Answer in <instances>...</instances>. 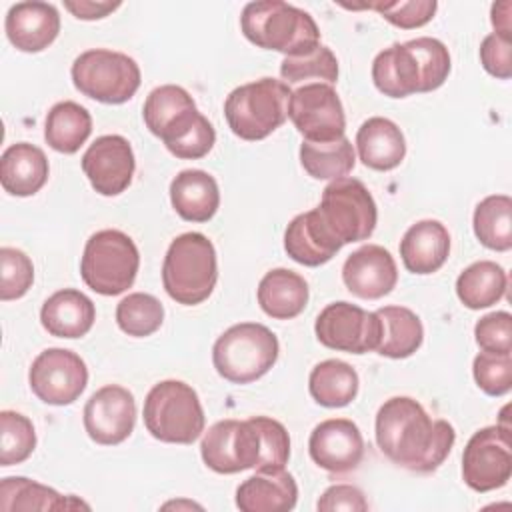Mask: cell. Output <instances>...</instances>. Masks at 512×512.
<instances>
[{
  "mask_svg": "<svg viewBox=\"0 0 512 512\" xmlns=\"http://www.w3.org/2000/svg\"><path fill=\"white\" fill-rule=\"evenodd\" d=\"M374 434L390 462L418 474L438 470L456 442L452 424L442 418L432 420L410 396H394L378 408Z\"/></svg>",
  "mask_w": 512,
  "mask_h": 512,
  "instance_id": "1",
  "label": "cell"
},
{
  "mask_svg": "<svg viewBox=\"0 0 512 512\" xmlns=\"http://www.w3.org/2000/svg\"><path fill=\"white\" fill-rule=\"evenodd\" d=\"M142 116L146 128L176 158H204L216 142L214 126L198 112L194 98L182 86L164 84L154 88L146 96Z\"/></svg>",
  "mask_w": 512,
  "mask_h": 512,
  "instance_id": "2",
  "label": "cell"
},
{
  "mask_svg": "<svg viewBox=\"0 0 512 512\" xmlns=\"http://www.w3.org/2000/svg\"><path fill=\"white\" fill-rule=\"evenodd\" d=\"M240 28L248 42L284 56H304L320 46V30L314 18L280 0H260L244 6Z\"/></svg>",
  "mask_w": 512,
  "mask_h": 512,
  "instance_id": "3",
  "label": "cell"
},
{
  "mask_svg": "<svg viewBox=\"0 0 512 512\" xmlns=\"http://www.w3.org/2000/svg\"><path fill=\"white\" fill-rule=\"evenodd\" d=\"M216 280V250L204 234L184 232L170 242L162 264V284L172 300L196 306L212 294Z\"/></svg>",
  "mask_w": 512,
  "mask_h": 512,
  "instance_id": "4",
  "label": "cell"
},
{
  "mask_svg": "<svg viewBox=\"0 0 512 512\" xmlns=\"http://www.w3.org/2000/svg\"><path fill=\"white\" fill-rule=\"evenodd\" d=\"M276 334L258 322L230 326L212 346L216 372L232 384H250L262 378L278 360Z\"/></svg>",
  "mask_w": 512,
  "mask_h": 512,
  "instance_id": "5",
  "label": "cell"
},
{
  "mask_svg": "<svg viewBox=\"0 0 512 512\" xmlns=\"http://www.w3.org/2000/svg\"><path fill=\"white\" fill-rule=\"evenodd\" d=\"M290 96L292 90L288 84L276 78L242 84L224 102L226 122L242 140H264L286 122Z\"/></svg>",
  "mask_w": 512,
  "mask_h": 512,
  "instance_id": "6",
  "label": "cell"
},
{
  "mask_svg": "<svg viewBox=\"0 0 512 512\" xmlns=\"http://www.w3.org/2000/svg\"><path fill=\"white\" fill-rule=\"evenodd\" d=\"M204 410L196 390L182 380H162L144 400V426L160 442L192 444L204 432Z\"/></svg>",
  "mask_w": 512,
  "mask_h": 512,
  "instance_id": "7",
  "label": "cell"
},
{
  "mask_svg": "<svg viewBox=\"0 0 512 512\" xmlns=\"http://www.w3.org/2000/svg\"><path fill=\"white\" fill-rule=\"evenodd\" d=\"M138 268V248L122 230H100L86 240L80 276L96 294L118 296L126 292L134 284Z\"/></svg>",
  "mask_w": 512,
  "mask_h": 512,
  "instance_id": "8",
  "label": "cell"
},
{
  "mask_svg": "<svg viewBox=\"0 0 512 512\" xmlns=\"http://www.w3.org/2000/svg\"><path fill=\"white\" fill-rule=\"evenodd\" d=\"M76 90L102 104H124L140 88V68L124 52L92 48L82 52L72 64Z\"/></svg>",
  "mask_w": 512,
  "mask_h": 512,
  "instance_id": "9",
  "label": "cell"
},
{
  "mask_svg": "<svg viewBox=\"0 0 512 512\" xmlns=\"http://www.w3.org/2000/svg\"><path fill=\"white\" fill-rule=\"evenodd\" d=\"M322 222L344 246L372 236L378 220V210L368 188L356 178L332 180L316 208Z\"/></svg>",
  "mask_w": 512,
  "mask_h": 512,
  "instance_id": "10",
  "label": "cell"
},
{
  "mask_svg": "<svg viewBox=\"0 0 512 512\" xmlns=\"http://www.w3.org/2000/svg\"><path fill=\"white\" fill-rule=\"evenodd\" d=\"M512 476L510 426L496 424L476 430L462 452V480L474 492H490Z\"/></svg>",
  "mask_w": 512,
  "mask_h": 512,
  "instance_id": "11",
  "label": "cell"
},
{
  "mask_svg": "<svg viewBox=\"0 0 512 512\" xmlns=\"http://www.w3.org/2000/svg\"><path fill=\"white\" fill-rule=\"evenodd\" d=\"M314 332L318 342L330 350L366 354L378 348L382 322L376 312L340 300L320 310Z\"/></svg>",
  "mask_w": 512,
  "mask_h": 512,
  "instance_id": "12",
  "label": "cell"
},
{
  "mask_svg": "<svg viewBox=\"0 0 512 512\" xmlns=\"http://www.w3.org/2000/svg\"><path fill=\"white\" fill-rule=\"evenodd\" d=\"M260 432L254 422L226 418L208 428L200 442L204 464L218 474H238L260 462Z\"/></svg>",
  "mask_w": 512,
  "mask_h": 512,
  "instance_id": "13",
  "label": "cell"
},
{
  "mask_svg": "<svg viewBox=\"0 0 512 512\" xmlns=\"http://www.w3.org/2000/svg\"><path fill=\"white\" fill-rule=\"evenodd\" d=\"M288 118L308 142H334L346 132L340 96L326 82H312L292 90Z\"/></svg>",
  "mask_w": 512,
  "mask_h": 512,
  "instance_id": "14",
  "label": "cell"
},
{
  "mask_svg": "<svg viewBox=\"0 0 512 512\" xmlns=\"http://www.w3.org/2000/svg\"><path fill=\"white\" fill-rule=\"evenodd\" d=\"M28 384L44 404L68 406L86 390L88 368L72 350L46 348L34 358Z\"/></svg>",
  "mask_w": 512,
  "mask_h": 512,
  "instance_id": "15",
  "label": "cell"
},
{
  "mask_svg": "<svg viewBox=\"0 0 512 512\" xmlns=\"http://www.w3.org/2000/svg\"><path fill=\"white\" fill-rule=\"evenodd\" d=\"M136 424V400L118 384L98 388L84 406V430L96 444L116 446L124 442Z\"/></svg>",
  "mask_w": 512,
  "mask_h": 512,
  "instance_id": "16",
  "label": "cell"
},
{
  "mask_svg": "<svg viewBox=\"0 0 512 512\" xmlns=\"http://www.w3.org/2000/svg\"><path fill=\"white\" fill-rule=\"evenodd\" d=\"M136 160L130 142L120 134L96 138L82 156V172L102 196L122 194L134 176Z\"/></svg>",
  "mask_w": 512,
  "mask_h": 512,
  "instance_id": "17",
  "label": "cell"
},
{
  "mask_svg": "<svg viewBox=\"0 0 512 512\" xmlns=\"http://www.w3.org/2000/svg\"><path fill=\"white\" fill-rule=\"evenodd\" d=\"M308 452L314 464L330 474H348L356 470L364 456V438L360 428L348 418H328L314 426Z\"/></svg>",
  "mask_w": 512,
  "mask_h": 512,
  "instance_id": "18",
  "label": "cell"
},
{
  "mask_svg": "<svg viewBox=\"0 0 512 512\" xmlns=\"http://www.w3.org/2000/svg\"><path fill=\"white\" fill-rule=\"evenodd\" d=\"M342 280L350 294L362 300H378L394 290L398 282V268L386 248L366 244L346 258L342 266Z\"/></svg>",
  "mask_w": 512,
  "mask_h": 512,
  "instance_id": "19",
  "label": "cell"
},
{
  "mask_svg": "<svg viewBox=\"0 0 512 512\" xmlns=\"http://www.w3.org/2000/svg\"><path fill=\"white\" fill-rule=\"evenodd\" d=\"M6 36L20 52H42L60 32V14L48 2H18L6 14Z\"/></svg>",
  "mask_w": 512,
  "mask_h": 512,
  "instance_id": "20",
  "label": "cell"
},
{
  "mask_svg": "<svg viewBox=\"0 0 512 512\" xmlns=\"http://www.w3.org/2000/svg\"><path fill=\"white\" fill-rule=\"evenodd\" d=\"M296 502V480L284 468L256 470L236 488V506L242 512H290Z\"/></svg>",
  "mask_w": 512,
  "mask_h": 512,
  "instance_id": "21",
  "label": "cell"
},
{
  "mask_svg": "<svg viewBox=\"0 0 512 512\" xmlns=\"http://www.w3.org/2000/svg\"><path fill=\"white\" fill-rule=\"evenodd\" d=\"M374 86L390 98H406L422 92L424 74L420 60L408 42L392 44L376 54L372 62Z\"/></svg>",
  "mask_w": 512,
  "mask_h": 512,
  "instance_id": "22",
  "label": "cell"
},
{
  "mask_svg": "<svg viewBox=\"0 0 512 512\" xmlns=\"http://www.w3.org/2000/svg\"><path fill=\"white\" fill-rule=\"evenodd\" d=\"M342 248L336 236L318 216L316 208L304 214H298L290 220L284 232V250L288 256L302 266H320L334 258Z\"/></svg>",
  "mask_w": 512,
  "mask_h": 512,
  "instance_id": "23",
  "label": "cell"
},
{
  "mask_svg": "<svg viewBox=\"0 0 512 512\" xmlns=\"http://www.w3.org/2000/svg\"><path fill=\"white\" fill-rule=\"evenodd\" d=\"M450 254V234L438 220L412 224L400 240V256L408 272L432 274L444 266Z\"/></svg>",
  "mask_w": 512,
  "mask_h": 512,
  "instance_id": "24",
  "label": "cell"
},
{
  "mask_svg": "<svg viewBox=\"0 0 512 512\" xmlns=\"http://www.w3.org/2000/svg\"><path fill=\"white\" fill-rule=\"evenodd\" d=\"M96 320L94 302L76 288L54 292L40 310L44 330L56 338H82Z\"/></svg>",
  "mask_w": 512,
  "mask_h": 512,
  "instance_id": "25",
  "label": "cell"
},
{
  "mask_svg": "<svg viewBox=\"0 0 512 512\" xmlns=\"http://www.w3.org/2000/svg\"><path fill=\"white\" fill-rule=\"evenodd\" d=\"M356 150L364 166L388 172L402 164L406 140L402 130L388 118L372 116L356 132Z\"/></svg>",
  "mask_w": 512,
  "mask_h": 512,
  "instance_id": "26",
  "label": "cell"
},
{
  "mask_svg": "<svg viewBox=\"0 0 512 512\" xmlns=\"http://www.w3.org/2000/svg\"><path fill=\"white\" fill-rule=\"evenodd\" d=\"M48 172L46 154L30 142L8 146L0 158V182L12 196H34L46 184Z\"/></svg>",
  "mask_w": 512,
  "mask_h": 512,
  "instance_id": "27",
  "label": "cell"
},
{
  "mask_svg": "<svg viewBox=\"0 0 512 512\" xmlns=\"http://www.w3.org/2000/svg\"><path fill=\"white\" fill-rule=\"evenodd\" d=\"M170 202L176 214L188 222H208L220 206V190L204 170H182L170 184Z\"/></svg>",
  "mask_w": 512,
  "mask_h": 512,
  "instance_id": "28",
  "label": "cell"
},
{
  "mask_svg": "<svg viewBox=\"0 0 512 512\" xmlns=\"http://www.w3.org/2000/svg\"><path fill=\"white\" fill-rule=\"evenodd\" d=\"M258 304L270 318H296L308 304V284L294 270L274 268L258 284Z\"/></svg>",
  "mask_w": 512,
  "mask_h": 512,
  "instance_id": "29",
  "label": "cell"
},
{
  "mask_svg": "<svg viewBox=\"0 0 512 512\" xmlns=\"http://www.w3.org/2000/svg\"><path fill=\"white\" fill-rule=\"evenodd\" d=\"M90 506L74 496H62L36 480L24 476H8L0 482V510H76Z\"/></svg>",
  "mask_w": 512,
  "mask_h": 512,
  "instance_id": "30",
  "label": "cell"
},
{
  "mask_svg": "<svg viewBox=\"0 0 512 512\" xmlns=\"http://www.w3.org/2000/svg\"><path fill=\"white\" fill-rule=\"evenodd\" d=\"M376 314L382 322V338L376 348L380 356L400 360L412 356L422 346L424 326L416 312L406 306H382Z\"/></svg>",
  "mask_w": 512,
  "mask_h": 512,
  "instance_id": "31",
  "label": "cell"
},
{
  "mask_svg": "<svg viewBox=\"0 0 512 512\" xmlns=\"http://www.w3.org/2000/svg\"><path fill=\"white\" fill-rule=\"evenodd\" d=\"M92 132V116L78 102L64 100L50 108L44 122L48 146L60 154H74Z\"/></svg>",
  "mask_w": 512,
  "mask_h": 512,
  "instance_id": "32",
  "label": "cell"
},
{
  "mask_svg": "<svg viewBox=\"0 0 512 512\" xmlns=\"http://www.w3.org/2000/svg\"><path fill=\"white\" fill-rule=\"evenodd\" d=\"M358 374L344 360H322L318 362L308 378L310 396L326 408L348 406L358 394Z\"/></svg>",
  "mask_w": 512,
  "mask_h": 512,
  "instance_id": "33",
  "label": "cell"
},
{
  "mask_svg": "<svg viewBox=\"0 0 512 512\" xmlns=\"http://www.w3.org/2000/svg\"><path fill=\"white\" fill-rule=\"evenodd\" d=\"M508 288L506 270L492 260H478L464 268L456 280V294L470 310H480L504 298Z\"/></svg>",
  "mask_w": 512,
  "mask_h": 512,
  "instance_id": "34",
  "label": "cell"
},
{
  "mask_svg": "<svg viewBox=\"0 0 512 512\" xmlns=\"http://www.w3.org/2000/svg\"><path fill=\"white\" fill-rule=\"evenodd\" d=\"M300 164L316 180H338L352 172L356 152L346 136L334 142L304 140L300 144Z\"/></svg>",
  "mask_w": 512,
  "mask_h": 512,
  "instance_id": "35",
  "label": "cell"
},
{
  "mask_svg": "<svg viewBox=\"0 0 512 512\" xmlns=\"http://www.w3.org/2000/svg\"><path fill=\"white\" fill-rule=\"evenodd\" d=\"M474 234L482 246L506 252L512 248V198L492 194L478 202L472 218Z\"/></svg>",
  "mask_w": 512,
  "mask_h": 512,
  "instance_id": "36",
  "label": "cell"
},
{
  "mask_svg": "<svg viewBox=\"0 0 512 512\" xmlns=\"http://www.w3.org/2000/svg\"><path fill=\"white\" fill-rule=\"evenodd\" d=\"M164 322L162 302L146 292H132L116 306L118 328L134 338L154 334Z\"/></svg>",
  "mask_w": 512,
  "mask_h": 512,
  "instance_id": "37",
  "label": "cell"
},
{
  "mask_svg": "<svg viewBox=\"0 0 512 512\" xmlns=\"http://www.w3.org/2000/svg\"><path fill=\"white\" fill-rule=\"evenodd\" d=\"M36 448V432L30 422L20 412L2 410L0 412V466H14L30 458Z\"/></svg>",
  "mask_w": 512,
  "mask_h": 512,
  "instance_id": "38",
  "label": "cell"
},
{
  "mask_svg": "<svg viewBox=\"0 0 512 512\" xmlns=\"http://www.w3.org/2000/svg\"><path fill=\"white\" fill-rule=\"evenodd\" d=\"M280 76L286 84L302 82L308 78H320L326 84L338 80V60L328 46H318L304 56H284L280 64Z\"/></svg>",
  "mask_w": 512,
  "mask_h": 512,
  "instance_id": "39",
  "label": "cell"
},
{
  "mask_svg": "<svg viewBox=\"0 0 512 512\" xmlns=\"http://www.w3.org/2000/svg\"><path fill=\"white\" fill-rule=\"evenodd\" d=\"M34 282L32 260L18 248H0V300L22 298Z\"/></svg>",
  "mask_w": 512,
  "mask_h": 512,
  "instance_id": "40",
  "label": "cell"
},
{
  "mask_svg": "<svg viewBox=\"0 0 512 512\" xmlns=\"http://www.w3.org/2000/svg\"><path fill=\"white\" fill-rule=\"evenodd\" d=\"M472 374L484 394L504 396L512 388V356L480 352L472 362Z\"/></svg>",
  "mask_w": 512,
  "mask_h": 512,
  "instance_id": "41",
  "label": "cell"
},
{
  "mask_svg": "<svg viewBox=\"0 0 512 512\" xmlns=\"http://www.w3.org/2000/svg\"><path fill=\"white\" fill-rule=\"evenodd\" d=\"M250 420L258 428L260 444H262L260 462L256 470L284 468L290 458V436L284 424L270 416H252Z\"/></svg>",
  "mask_w": 512,
  "mask_h": 512,
  "instance_id": "42",
  "label": "cell"
},
{
  "mask_svg": "<svg viewBox=\"0 0 512 512\" xmlns=\"http://www.w3.org/2000/svg\"><path fill=\"white\" fill-rule=\"evenodd\" d=\"M408 44L416 52L420 66H422V74H424L422 92H432V90L440 88L450 74L448 48L440 40L430 38V36L408 40Z\"/></svg>",
  "mask_w": 512,
  "mask_h": 512,
  "instance_id": "43",
  "label": "cell"
},
{
  "mask_svg": "<svg viewBox=\"0 0 512 512\" xmlns=\"http://www.w3.org/2000/svg\"><path fill=\"white\" fill-rule=\"evenodd\" d=\"M364 8L376 10L390 24L412 30L428 24L436 14V0H406V2H372Z\"/></svg>",
  "mask_w": 512,
  "mask_h": 512,
  "instance_id": "44",
  "label": "cell"
},
{
  "mask_svg": "<svg viewBox=\"0 0 512 512\" xmlns=\"http://www.w3.org/2000/svg\"><path fill=\"white\" fill-rule=\"evenodd\" d=\"M474 340L482 352H512V316L510 312H490L474 326Z\"/></svg>",
  "mask_w": 512,
  "mask_h": 512,
  "instance_id": "45",
  "label": "cell"
},
{
  "mask_svg": "<svg viewBox=\"0 0 512 512\" xmlns=\"http://www.w3.org/2000/svg\"><path fill=\"white\" fill-rule=\"evenodd\" d=\"M480 62L490 76L508 80L512 76V40L490 32L480 44Z\"/></svg>",
  "mask_w": 512,
  "mask_h": 512,
  "instance_id": "46",
  "label": "cell"
},
{
  "mask_svg": "<svg viewBox=\"0 0 512 512\" xmlns=\"http://www.w3.org/2000/svg\"><path fill=\"white\" fill-rule=\"evenodd\" d=\"M316 508L320 512H338V510H346V512H366L368 510V500L364 496V492L352 484H334L330 488L324 490V494L320 496Z\"/></svg>",
  "mask_w": 512,
  "mask_h": 512,
  "instance_id": "47",
  "label": "cell"
},
{
  "mask_svg": "<svg viewBox=\"0 0 512 512\" xmlns=\"http://www.w3.org/2000/svg\"><path fill=\"white\" fill-rule=\"evenodd\" d=\"M64 8L70 10L78 20H100L120 8V2H94V0H78L64 2Z\"/></svg>",
  "mask_w": 512,
  "mask_h": 512,
  "instance_id": "48",
  "label": "cell"
},
{
  "mask_svg": "<svg viewBox=\"0 0 512 512\" xmlns=\"http://www.w3.org/2000/svg\"><path fill=\"white\" fill-rule=\"evenodd\" d=\"M510 12H512V2L504 0V2H496L492 4V26L494 32L500 34L502 38L512 40V20H510Z\"/></svg>",
  "mask_w": 512,
  "mask_h": 512,
  "instance_id": "49",
  "label": "cell"
}]
</instances>
